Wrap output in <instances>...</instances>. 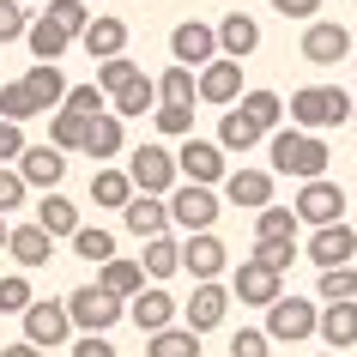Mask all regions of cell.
<instances>
[{"label": "cell", "instance_id": "1", "mask_svg": "<svg viewBox=\"0 0 357 357\" xmlns=\"http://www.w3.org/2000/svg\"><path fill=\"white\" fill-rule=\"evenodd\" d=\"M266 151H273V176H303V182H321V169L333 164L327 139L321 133H297V128H279L266 139Z\"/></svg>", "mask_w": 357, "mask_h": 357}, {"label": "cell", "instance_id": "2", "mask_svg": "<svg viewBox=\"0 0 357 357\" xmlns=\"http://www.w3.org/2000/svg\"><path fill=\"white\" fill-rule=\"evenodd\" d=\"M291 121H297V133L339 128V121H351V91H339V85H303L291 97Z\"/></svg>", "mask_w": 357, "mask_h": 357}, {"label": "cell", "instance_id": "3", "mask_svg": "<svg viewBox=\"0 0 357 357\" xmlns=\"http://www.w3.org/2000/svg\"><path fill=\"white\" fill-rule=\"evenodd\" d=\"M67 315H73V333H109L115 321L128 315V303H115V297H103L97 284H79V291H67Z\"/></svg>", "mask_w": 357, "mask_h": 357}, {"label": "cell", "instance_id": "4", "mask_svg": "<svg viewBox=\"0 0 357 357\" xmlns=\"http://www.w3.org/2000/svg\"><path fill=\"white\" fill-rule=\"evenodd\" d=\"M128 182H133V194H151V200L176 194V151H164V146H139V151L128 158Z\"/></svg>", "mask_w": 357, "mask_h": 357}, {"label": "cell", "instance_id": "5", "mask_svg": "<svg viewBox=\"0 0 357 357\" xmlns=\"http://www.w3.org/2000/svg\"><path fill=\"white\" fill-rule=\"evenodd\" d=\"M321 327V309L315 303H303V297H279L273 309H266V339H284V345H303V339H315Z\"/></svg>", "mask_w": 357, "mask_h": 357}, {"label": "cell", "instance_id": "6", "mask_svg": "<svg viewBox=\"0 0 357 357\" xmlns=\"http://www.w3.org/2000/svg\"><path fill=\"white\" fill-rule=\"evenodd\" d=\"M297 225H315V230H327V225H345V188L339 182H303V194H297Z\"/></svg>", "mask_w": 357, "mask_h": 357}, {"label": "cell", "instance_id": "7", "mask_svg": "<svg viewBox=\"0 0 357 357\" xmlns=\"http://www.w3.org/2000/svg\"><path fill=\"white\" fill-rule=\"evenodd\" d=\"M169 55H176V67H188V73H200V67H212L218 61V31L200 19H182L176 31H169Z\"/></svg>", "mask_w": 357, "mask_h": 357}, {"label": "cell", "instance_id": "8", "mask_svg": "<svg viewBox=\"0 0 357 357\" xmlns=\"http://www.w3.org/2000/svg\"><path fill=\"white\" fill-rule=\"evenodd\" d=\"M176 176H188V188H218L230 169H225V151L212 146V139H182V151H176Z\"/></svg>", "mask_w": 357, "mask_h": 357}, {"label": "cell", "instance_id": "9", "mask_svg": "<svg viewBox=\"0 0 357 357\" xmlns=\"http://www.w3.org/2000/svg\"><path fill=\"white\" fill-rule=\"evenodd\" d=\"M73 339V315H67V303H31L24 309V345H37V351H55Z\"/></svg>", "mask_w": 357, "mask_h": 357}, {"label": "cell", "instance_id": "10", "mask_svg": "<svg viewBox=\"0 0 357 357\" xmlns=\"http://www.w3.org/2000/svg\"><path fill=\"white\" fill-rule=\"evenodd\" d=\"M169 225H182L188 236H206V230L218 225V194H212V188H188V182H182V188L169 194Z\"/></svg>", "mask_w": 357, "mask_h": 357}, {"label": "cell", "instance_id": "11", "mask_svg": "<svg viewBox=\"0 0 357 357\" xmlns=\"http://www.w3.org/2000/svg\"><path fill=\"white\" fill-rule=\"evenodd\" d=\"M351 55V31L333 19H315L303 31V61H315V67H339V61Z\"/></svg>", "mask_w": 357, "mask_h": 357}, {"label": "cell", "instance_id": "12", "mask_svg": "<svg viewBox=\"0 0 357 357\" xmlns=\"http://www.w3.org/2000/svg\"><path fill=\"white\" fill-rule=\"evenodd\" d=\"M230 297H236V303H248V309H273V303H279L284 291H279V273H273V266L243 261V266H236V279H230Z\"/></svg>", "mask_w": 357, "mask_h": 357}, {"label": "cell", "instance_id": "13", "mask_svg": "<svg viewBox=\"0 0 357 357\" xmlns=\"http://www.w3.org/2000/svg\"><path fill=\"white\" fill-rule=\"evenodd\" d=\"M194 85H200V103H218V109H236V97H243V67L218 55L212 67H200V73H194Z\"/></svg>", "mask_w": 357, "mask_h": 357}, {"label": "cell", "instance_id": "14", "mask_svg": "<svg viewBox=\"0 0 357 357\" xmlns=\"http://www.w3.org/2000/svg\"><path fill=\"white\" fill-rule=\"evenodd\" d=\"M309 261L321 266V273H333V266H351L357 261V230L351 225H327L309 236Z\"/></svg>", "mask_w": 357, "mask_h": 357}, {"label": "cell", "instance_id": "15", "mask_svg": "<svg viewBox=\"0 0 357 357\" xmlns=\"http://www.w3.org/2000/svg\"><path fill=\"white\" fill-rule=\"evenodd\" d=\"M212 31H218V55L236 61V67H243V61L261 49V24L248 19V13H225V19L212 24Z\"/></svg>", "mask_w": 357, "mask_h": 357}, {"label": "cell", "instance_id": "16", "mask_svg": "<svg viewBox=\"0 0 357 357\" xmlns=\"http://www.w3.org/2000/svg\"><path fill=\"white\" fill-rule=\"evenodd\" d=\"M225 243H218V236H188V243H182V273H194V284H218V273H225Z\"/></svg>", "mask_w": 357, "mask_h": 357}, {"label": "cell", "instance_id": "17", "mask_svg": "<svg viewBox=\"0 0 357 357\" xmlns=\"http://www.w3.org/2000/svg\"><path fill=\"white\" fill-rule=\"evenodd\" d=\"M225 200L230 206H248V212H266L273 206V169H230Z\"/></svg>", "mask_w": 357, "mask_h": 357}, {"label": "cell", "instance_id": "18", "mask_svg": "<svg viewBox=\"0 0 357 357\" xmlns=\"http://www.w3.org/2000/svg\"><path fill=\"white\" fill-rule=\"evenodd\" d=\"M19 176H24V188L55 194V182L67 176V151H55V146H24V158H19Z\"/></svg>", "mask_w": 357, "mask_h": 357}, {"label": "cell", "instance_id": "19", "mask_svg": "<svg viewBox=\"0 0 357 357\" xmlns=\"http://www.w3.org/2000/svg\"><path fill=\"white\" fill-rule=\"evenodd\" d=\"M225 309H230V291H225V284H194L188 309H182V327H188V333H212V327L225 321Z\"/></svg>", "mask_w": 357, "mask_h": 357}, {"label": "cell", "instance_id": "20", "mask_svg": "<svg viewBox=\"0 0 357 357\" xmlns=\"http://www.w3.org/2000/svg\"><path fill=\"white\" fill-rule=\"evenodd\" d=\"M128 315H133V327H139V333H164V327H176V315H182V309H176V297H169V291H158V284H151V291H139V297L128 303Z\"/></svg>", "mask_w": 357, "mask_h": 357}, {"label": "cell", "instance_id": "21", "mask_svg": "<svg viewBox=\"0 0 357 357\" xmlns=\"http://www.w3.org/2000/svg\"><path fill=\"white\" fill-rule=\"evenodd\" d=\"M97 291L115 297V303H133L146 291V273H139V261H103L97 266Z\"/></svg>", "mask_w": 357, "mask_h": 357}, {"label": "cell", "instance_id": "22", "mask_svg": "<svg viewBox=\"0 0 357 357\" xmlns=\"http://www.w3.org/2000/svg\"><path fill=\"white\" fill-rule=\"evenodd\" d=\"M321 339H327V351H351L357 345V303H327V309H321V327H315Z\"/></svg>", "mask_w": 357, "mask_h": 357}, {"label": "cell", "instance_id": "23", "mask_svg": "<svg viewBox=\"0 0 357 357\" xmlns=\"http://www.w3.org/2000/svg\"><path fill=\"white\" fill-rule=\"evenodd\" d=\"M121 225H128L133 236H146V243H151V236H164V230H169V200L133 194V200H128V212H121Z\"/></svg>", "mask_w": 357, "mask_h": 357}, {"label": "cell", "instance_id": "24", "mask_svg": "<svg viewBox=\"0 0 357 357\" xmlns=\"http://www.w3.org/2000/svg\"><path fill=\"white\" fill-rule=\"evenodd\" d=\"M236 115H243L261 139H273V133H279V115H284V97H279V91H243Z\"/></svg>", "mask_w": 357, "mask_h": 357}, {"label": "cell", "instance_id": "25", "mask_svg": "<svg viewBox=\"0 0 357 357\" xmlns=\"http://www.w3.org/2000/svg\"><path fill=\"white\" fill-rule=\"evenodd\" d=\"M37 230L55 243V236H67L73 243L79 236V206L67 200V194H43V206H37Z\"/></svg>", "mask_w": 357, "mask_h": 357}, {"label": "cell", "instance_id": "26", "mask_svg": "<svg viewBox=\"0 0 357 357\" xmlns=\"http://www.w3.org/2000/svg\"><path fill=\"white\" fill-rule=\"evenodd\" d=\"M6 255H13L19 266H49V261H55V243H49L37 225H13V236H6Z\"/></svg>", "mask_w": 357, "mask_h": 357}, {"label": "cell", "instance_id": "27", "mask_svg": "<svg viewBox=\"0 0 357 357\" xmlns=\"http://www.w3.org/2000/svg\"><path fill=\"white\" fill-rule=\"evenodd\" d=\"M24 43H31V55H37V61H49V67H55V61L67 55V49H73V37H67V31H61V24L49 19V13H43V19H31Z\"/></svg>", "mask_w": 357, "mask_h": 357}, {"label": "cell", "instance_id": "28", "mask_svg": "<svg viewBox=\"0 0 357 357\" xmlns=\"http://www.w3.org/2000/svg\"><path fill=\"white\" fill-rule=\"evenodd\" d=\"M79 43H85V55H91V61H115L121 49H128V24H121V19H91V31H85Z\"/></svg>", "mask_w": 357, "mask_h": 357}, {"label": "cell", "instance_id": "29", "mask_svg": "<svg viewBox=\"0 0 357 357\" xmlns=\"http://www.w3.org/2000/svg\"><path fill=\"white\" fill-rule=\"evenodd\" d=\"M24 91L37 97V109L49 115L55 103H67V79H61V67H49V61H37V67L24 73Z\"/></svg>", "mask_w": 357, "mask_h": 357}, {"label": "cell", "instance_id": "30", "mask_svg": "<svg viewBox=\"0 0 357 357\" xmlns=\"http://www.w3.org/2000/svg\"><path fill=\"white\" fill-rule=\"evenodd\" d=\"M85 158H91V164H109L115 151H121V115H97L91 128H85Z\"/></svg>", "mask_w": 357, "mask_h": 357}, {"label": "cell", "instance_id": "31", "mask_svg": "<svg viewBox=\"0 0 357 357\" xmlns=\"http://www.w3.org/2000/svg\"><path fill=\"white\" fill-rule=\"evenodd\" d=\"M151 109H158V79H146V73L109 97V115H121V121H128V115H151Z\"/></svg>", "mask_w": 357, "mask_h": 357}, {"label": "cell", "instance_id": "32", "mask_svg": "<svg viewBox=\"0 0 357 357\" xmlns=\"http://www.w3.org/2000/svg\"><path fill=\"white\" fill-rule=\"evenodd\" d=\"M91 200H97V206H109V212H128V200H133L128 169H97V176H91Z\"/></svg>", "mask_w": 357, "mask_h": 357}, {"label": "cell", "instance_id": "33", "mask_svg": "<svg viewBox=\"0 0 357 357\" xmlns=\"http://www.w3.org/2000/svg\"><path fill=\"white\" fill-rule=\"evenodd\" d=\"M139 273H151V279H169V273H182V243L176 236H151L146 243V261H139Z\"/></svg>", "mask_w": 357, "mask_h": 357}, {"label": "cell", "instance_id": "34", "mask_svg": "<svg viewBox=\"0 0 357 357\" xmlns=\"http://www.w3.org/2000/svg\"><path fill=\"white\" fill-rule=\"evenodd\" d=\"M194 97H200V85H194L188 67H164V79H158V103H169V109H194Z\"/></svg>", "mask_w": 357, "mask_h": 357}, {"label": "cell", "instance_id": "35", "mask_svg": "<svg viewBox=\"0 0 357 357\" xmlns=\"http://www.w3.org/2000/svg\"><path fill=\"white\" fill-rule=\"evenodd\" d=\"M146 357H200V333H188V327H164V333L146 339Z\"/></svg>", "mask_w": 357, "mask_h": 357}, {"label": "cell", "instance_id": "36", "mask_svg": "<svg viewBox=\"0 0 357 357\" xmlns=\"http://www.w3.org/2000/svg\"><path fill=\"white\" fill-rule=\"evenodd\" d=\"M31 115H43V109H37V97L24 91V79H13V85H0V121H13V128H24Z\"/></svg>", "mask_w": 357, "mask_h": 357}, {"label": "cell", "instance_id": "37", "mask_svg": "<svg viewBox=\"0 0 357 357\" xmlns=\"http://www.w3.org/2000/svg\"><path fill=\"white\" fill-rule=\"evenodd\" d=\"M255 230H261V243H297V212L291 206H266L261 218H255Z\"/></svg>", "mask_w": 357, "mask_h": 357}, {"label": "cell", "instance_id": "38", "mask_svg": "<svg viewBox=\"0 0 357 357\" xmlns=\"http://www.w3.org/2000/svg\"><path fill=\"white\" fill-rule=\"evenodd\" d=\"M73 255H79V261H97V266H103V261H115V236H109V230H97V225H79Z\"/></svg>", "mask_w": 357, "mask_h": 357}, {"label": "cell", "instance_id": "39", "mask_svg": "<svg viewBox=\"0 0 357 357\" xmlns=\"http://www.w3.org/2000/svg\"><path fill=\"white\" fill-rule=\"evenodd\" d=\"M85 128H91V121L55 109V115H49V146H55V151H79V146H85Z\"/></svg>", "mask_w": 357, "mask_h": 357}, {"label": "cell", "instance_id": "40", "mask_svg": "<svg viewBox=\"0 0 357 357\" xmlns=\"http://www.w3.org/2000/svg\"><path fill=\"white\" fill-rule=\"evenodd\" d=\"M49 19H55L61 31L79 43L85 31H91V6H85V0H49Z\"/></svg>", "mask_w": 357, "mask_h": 357}, {"label": "cell", "instance_id": "41", "mask_svg": "<svg viewBox=\"0 0 357 357\" xmlns=\"http://www.w3.org/2000/svg\"><path fill=\"white\" fill-rule=\"evenodd\" d=\"M61 109H67V115H79V121H97V115H109V97L97 91V85H73Z\"/></svg>", "mask_w": 357, "mask_h": 357}, {"label": "cell", "instance_id": "42", "mask_svg": "<svg viewBox=\"0 0 357 357\" xmlns=\"http://www.w3.org/2000/svg\"><path fill=\"white\" fill-rule=\"evenodd\" d=\"M31 279H24V273H0V315H24V309H31Z\"/></svg>", "mask_w": 357, "mask_h": 357}, {"label": "cell", "instance_id": "43", "mask_svg": "<svg viewBox=\"0 0 357 357\" xmlns=\"http://www.w3.org/2000/svg\"><path fill=\"white\" fill-rule=\"evenodd\" d=\"M133 79H139V67H133L128 55H115V61H97V91H103V97H115L121 85H133Z\"/></svg>", "mask_w": 357, "mask_h": 357}, {"label": "cell", "instance_id": "44", "mask_svg": "<svg viewBox=\"0 0 357 357\" xmlns=\"http://www.w3.org/2000/svg\"><path fill=\"white\" fill-rule=\"evenodd\" d=\"M321 303H357V266L321 273Z\"/></svg>", "mask_w": 357, "mask_h": 357}, {"label": "cell", "instance_id": "45", "mask_svg": "<svg viewBox=\"0 0 357 357\" xmlns=\"http://www.w3.org/2000/svg\"><path fill=\"white\" fill-rule=\"evenodd\" d=\"M151 121H158V133H169V139H194V109H169V103H158Z\"/></svg>", "mask_w": 357, "mask_h": 357}, {"label": "cell", "instance_id": "46", "mask_svg": "<svg viewBox=\"0 0 357 357\" xmlns=\"http://www.w3.org/2000/svg\"><path fill=\"white\" fill-rule=\"evenodd\" d=\"M266 345H273V339H266L261 327H236V333H230V357H266Z\"/></svg>", "mask_w": 357, "mask_h": 357}, {"label": "cell", "instance_id": "47", "mask_svg": "<svg viewBox=\"0 0 357 357\" xmlns=\"http://www.w3.org/2000/svg\"><path fill=\"white\" fill-rule=\"evenodd\" d=\"M24 31H31V19H24L19 0H0V43H19Z\"/></svg>", "mask_w": 357, "mask_h": 357}, {"label": "cell", "instance_id": "48", "mask_svg": "<svg viewBox=\"0 0 357 357\" xmlns=\"http://www.w3.org/2000/svg\"><path fill=\"white\" fill-rule=\"evenodd\" d=\"M255 261L273 266V273H284V266L297 261V243H255Z\"/></svg>", "mask_w": 357, "mask_h": 357}, {"label": "cell", "instance_id": "49", "mask_svg": "<svg viewBox=\"0 0 357 357\" xmlns=\"http://www.w3.org/2000/svg\"><path fill=\"white\" fill-rule=\"evenodd\" d=\"M19 206H24V176L19 169H0V218L19 212Z\"/></svg>", "mask_w": 357, "mask_h": 357}, {"label": "cell", "instance_id": "50", "mask_svg": "<svg viewBox=\"0 0 357 357\" xmlns=\"http://www.w3.org/2000/svg\"><path fill=\"white\" fill-rule=\"evenodd\" d=\"M24 158V128H13V121H0V169H13Z\"/></svg>", "mask_w": 357, "mask_h": 357}, {"label": "cell", "instance_id": "51", "mask_svg": "<svg viewBox=\"0 0 357 357\" xmlns=\"http://www.w3.org/2000/svg\"><path fill=\"white\" fill-rule=\"evenodd\" d=\"M73 357H121V351H115L103 333H79V339H73Z\"/></svg>", "mask_w": 357, "mask_h": 357}, {"label": "cell", "instance_id": "52", "mask_svg": "<svg viewBox=\"0 0 357 357\" xmlns=\"http://www.w3.org/2000/svg\"><path fill=\"white\" fill-rule=\"evenodd\" d=\"M273 6H279L284 19H309V24H315V6H321V0H273Z\"/></svg>", "mask_w": 357, "mask_h": 357}, {"label": "cell", "instance_id": "53", "mask_svg": "<svg viewBox=\"0 0 357 357\" xmlns=\"http://www.w3.org/2000/svg\"><path fill=\"white\" fill-rule=\"evenodd\" d=\"M0 357H43V351H37V345H24V339H19V345H6V351H0Z\"/></svg>", "mask_w": 357, "mask_h": 357}, {"label": "cell", "instance_id": "54", "mask_svg": "<svg viewBox=\"0 0 357 357\" xmlns=\"http://www.w3.org/2000/svg\"><path fill=\"white\" fill-rule=\"evenodd\" d=\"M6 236H13V225H6V218H0V248H6Z\"/></svg>", "mask_w": 357, "mask_h": 357}, {"label": "cell", "instance_id": "55", "mask_svg": "<svg viewBox=\"0 0 357 357\" xmlns=\"http://www.w3.org/2000/svg\"><path fill=\"white\" fill-rule=\"evenodd\" d=\"M351 121H357V97H351Z\"/></svg>", "mask_w": 357, "mask_h": 357}, {"label": "cell", "instance_id": "56", "mask_svg": "<svg viewBox=\"0 0 357 357\" xmlns=\"http://www.w3.org/2000/svg\"><path fill=\"white\" fill-rule=\"evenodd\" d=\"M327 357H333V351H327Z\"/></svg>", "mask_w": 357, "mask_h": 357}]
</instances>
